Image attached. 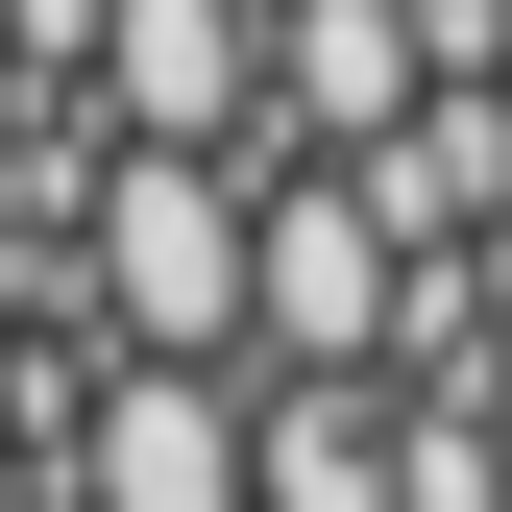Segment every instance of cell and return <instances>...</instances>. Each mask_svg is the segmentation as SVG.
I'll return each mask as SVG.
<instances>
[{
  "mask_svg": "<svg viewBox=\"0 0 512 512\" xmlns=\"http://www.w3.org/2000/svg\"><path fill=\"white\" fill-rule=\"evenodd\" d=\"M464 342H512V220H488V244H464Z\"/></svg>",
  "mask_w": 512,
  "mask_h": 512,
  "instance_id": "obj_7",
  "label": "cell"
},
{
  "mask_svg": "<svg viewBox=\"0 0 512 512\" xmlns=\"http://www.w3.org/2000/svg\"><path fill=\"white\" fill-rule=\"evenodd\" d=\"M98 317H122L147 366H244V171L122 147V171H98Z\"/></svg>",
  "mask_w": 512,
  "mask_h": 512,
  "instance_id": "obj_1",
  "label": "cell"
},
{
  "mask_svg": "<svg viewBox=\"0 0 512 512\" xmlns=\"http://www.w3.org/2000/svg\"><path fill=\"white\" fill-rule=\"evenodd\" d=\"M391 220L342 196V171H293V196H244V342L293 366V391H366V342H391Z\"/></svg>",
  "mask_w": 512,
  "mask_h": 512,
  "instance_id": "obj_2",
  "label": "cell"
},
{
  "mask_svg": "<svg viewBox=\"0 0 512 512\" xmlns=\"http://www.w3.org/2000/svg\"><path fill=\"white\" fill-rule=\"evenodd\" d=\"M0 122H25V74H0Z\"/></svg>",
  "mask_w": 512,
  "mask_h": 512,
  "instance_id": "obj_8",
  "label": "cell"
},
{
  "mask_svg": "<svg viewBox=\"0 0 512 512\" xmlns=\"http://www.w3.org/2000/svg\"><path fill=\"white\" fill-rule=\"evenodd\" d=\"M244 512H391V391H244Z\"/></svg>",
  "mask_w": 512,
  "mask_h": 512,
  "instance_id": "obj_6",
  "label": "cell"
},
{
  "mask_svg": "<svg viewBox=\"0 0 512 512\" xmlns=\"http://www.w3.org/2000/svg\"><path fill=\"white\" fill-rule=\"evenodd\" d=\"M98 122L220 171L244 122H269V0H98Z\"/></svg>",
  "mask_w": 512,
  "mask_h": 512,
  "instance_id": "obj_3",
  "label": "cell"
},
{
  "mask_svg": "<svg viewBox=\"0 0 512 512\" xmlns=\"http://www.w3.org/2000/svg\"><path fill=\"white\" fill-rule=\"evenodd\" d=\"M74 512H244V391L220 366H122L74 415Z\"/></svg>",
  "mask_w": 512,
  "mask_h": 512,
  "instance_id": "obj_4",
  "label": "cell"
},
{
  "mask_svg": "<svg viewBox=\"0 0 512 512\" xmlns=\"http://www.w3.org/2000/svg\"><path fill=\"white\" fill-rule=\"evenodd\" d=\"M439 74H415V0H269V122L293 147H391Z\"/></svg>",
  "mask_w": 512,
  "mask_h": 512,
  "instance_id": "obj_5",
  "label": "cell"
}]
</instances>
